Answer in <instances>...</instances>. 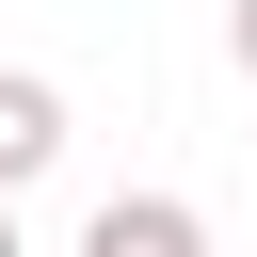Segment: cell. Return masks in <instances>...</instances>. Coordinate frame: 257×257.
Returning a JSON list of instances; mask_svg holds the SVG:
<instances>
[{"label":"cell","instance_id":"1","mask_svg":"<svg viewBox=\"0 0 257 257\" xmlns=\"http://www.w3.org/2000/svg\"><path fill=\"white\" fill-rule=\"evenodd\" d=\"M80 257H209V225H193V193H96Z\"/></svg>","mask_w":257,"mask_h":257},{"label":"cell","instance_id":"2","mask_svg":"<svg viewBox=\"0 0 257 257\" xmlns=\"http://www.w3.org/2000/svg\"><path fill=\"white\" fill-rule=\"evenodd\" d=\"M48 161H64V80H32V64H0V209H16V193H32Z\"/></svg>","mask_w":257,"mask_h":257},{"label":"cell","instance_id":"3","mask_svg":"<svg viewBox=\"0 0 257 257\" xmlns=\"http://www.w3.org/2000/svg\"><path fill=\"white\" fill-rule=\"evenodd\" d=\"M225 64H241V80H257V0H225Z\"/></svg>","mask_w":257,"mask_h":257},{"label":"cell","instance_id":"4","mask_svg":"<svg viewBox=\"0 0 257 257\" xmlns=\"http://www.w3.org/2000/svg\"><path fill=\"white\" fill-rule=\"evenodd\" d=\"M0 257H32V241H16V209H0Z\"/></svg>","mask_w":257,"mask_h":257}]
</instances>
